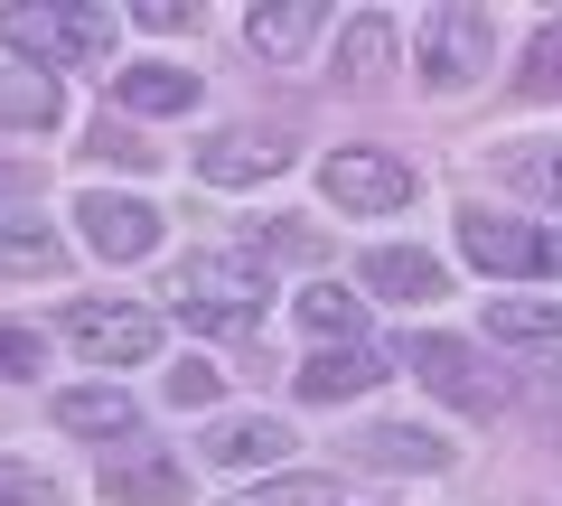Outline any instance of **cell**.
Instances as JSON below:
<instances>
[{
	"instance_id": "obj_1",
	"label": "cell",
	"mask_w": 562,
	"mask_h": 506,
	"mask_svg": "<svg viewBox=\"0 0 562 506\" xmlns=\"http://www.w3.org/2000/svg\"><path fill=\"white\" fill-rule=\"evenodd\" d=\"M179 319L188 328H244V319H262V301H272V263L262 254H188L179 263Z\"/></svg>"
},
{
	"instance_id": "obj_2",
	"label": "cell",
	"mask_w": 562,
	"mask_h": 506,
	"mask_svg": "<svg viewBox=\"0 0 562 506\" xmlns=\"http://www.w3.org/2000/svg\"><path fill=\"white\" fill-rule=\"evenodd\" d=\"M0 47L20 66H94L113 57V10H94V0H76V10H0Z\"/></svg>"
},
{
	"instance_id": "obj_3",
	"label": "cell",
	"mask_w": 562,
	"mask_h": 506,
	"mask_svg": "<svg viewBox=\"0 0 562 506\" xmlns=\"http://www.w3.org/2000/svg\"><path fill=\"white\" fill-rule=\"evenodd\" d=\"M460 254L479 272H497V282H562V235H543V225H525V216H460Z\"/></svg>"
},
{
	"instance_id": "obj_4",
	"label": "cell",
	"mask_w": 562,
	"mask_h": 506,
	"mask_svg": "<svg viewBox=\"0 0 562 506\" xmlns=\"http://www.w3.org/2000/svg\"><path fill=\"white\" fill-rule=\"evenodd\" d=\"M413 160H394V150H328L319 160V198L338 206V216H394V206H413Z\"/></svg>"
},
{
	"instance_id": "obj_5",
	"label": "cell",
	"mask_w": 562,
	"mask_h": 506,
	"mask_svg": "<svg viewBox=\"0 0 562 506\" xmlns=\"http://www.w3.org/2000/svg\"><path fill=\"white\" fill-rule=\"evenodd\" d=\"M487 57H497V20H487V10H469V0H441V10L422 20V76L441 85V94L479 85V76H487Z\"/></svg>"
},
{
	"instance_id": "obj_6",
	"label": "cell",
	"mask_w": 562,
	"mask_h": 506,
	"mask_svg": "<svg viewBox=\"0 0 562 506\" xmlns=\"http://www.w3.org/2000/svg\"><path fill=\"white\" fill-rule=\"evenodd\" d=\"M66 338H76L85 366H150V357H160V310H132V301H76V310H66Z\"/></svg>"
},
{
	"instance_id": "obj_7",
	"label": "cell",
	"mask_w": 562,
	"mask_h": 506,
	"mask_svg": "<svg viewBox=\"0 0 562 506\" xmlns=\"http://www.w3.org/2000/svg\"><path fill=\"white\" fill-rule=\"evenodd\" d=\"M403 366H413V375H422L431 394H450L460 413H497V404H506V394H497V375L479 366V347H469V338H441V328H422V338L403 347Z\"/></svg>"
},
{
	"instance_id": "obj_8",
	"label": "cell",
	"mask_w": 562,
	"mask_h": 506,
	"mask_svg": "<svg viewBox=\"0 0 562 506\" xmlns=\"http://www.w3.org/2000/svg\"><path fill=\"white\" fill-rule=\"evenodd\" d=\"M76 225H85V244H94L103 263H140V254L160 244V206L132 198V188H85V198H76Z\"/></svg>"
},
{
	"instance_id": "obj_9",
	"label": "cell",
	"mask_w": 562,
	"mask_h": 506,
	"mask_svg": "<svg viewBox=\"0 0 562 506\" xmlns=\"http://www.w3.org/2000/svg\"><path fill=\"white\" fill-rule=\"evenodd\" d=\"M347 460H357V469H384V479H403V469L431 479V469H450V441H441L431 423H394V413H384V423H357V431H347Z\"/></svg>"
},
{
	"instance_id": "obj_10",
	"label": "cell",
	"mask_w": 562,
	"mask_h": 506,
	"mask_svg": "<svg viewBox=\"0 0 562 506\" xmlns=\"http://www.w3.org/2000/svg\"><path fill=\"white\" fill-rule=\"evenodd\" d=\"M281 169H291V142H281V132H254V122L198 142V179L206 188H262V179H281Z\"/></svg>"
},
{
	"instance_id": "obj_11",
	"label": "cell",
	"mask_w": 562,
	"mask_h": 506,
	"mask_svg": "<svg viewBox=\"0 0 562 506\" xmlns=\"http://www.w3.org/2000/svg\"><path fill=\"white\" fill-rule=\"evenodd\" d=\"M103 497L113 506H188V469L169 460L160 441H122L103 460Z\"/></svg>"
},
{
	"instance_id": "obj_12",
	"label": "cell",
	"mask_w": 562,
	"mask_h": 506,
	"mask_svg": "<svg viewBox=\"0 0 562 506\" xmlns=\"http://www.w3.org/2000/svg\"><path fill=\"white\" fill-rule=\"evenodd\" d=\"M357 282L384 291V301H403V310H431L450 291V272H441V254H422V244H375L357 263Z\"/></svg>"
},
{
	"instance_id": "obj_13",
	"label": "cell",
	"mask_w": 562,
	"mask_h": 506,
	"mask_svg": "<svg viewBox=\"0 0 562 506\" xmlns=\"http://www.w3.org/2000/svg\"><path fill=\"white\" fill-rule=\"evenodd\" d=\"M198 450H206V469H272L291 450V423L281 413H216Z\"/></svg>"
},
{
	"instance_id": "obj_14",
	"label": "cell",
	"mask_w": 562,
	"mask_h": 506,
	"mask_svg": "<svg viewBox=\"0 0 562 506\" xmlns=\"http://www.w3.org/2000/svg\"><path fill=\"white\" fill-rule=\"evenodd\" d=\"M132 423H140V404L103 375V385H66L57 394V431H76V441H132Z\"/></svg>"
},
{
	"instance_id": "obj_15",
	"label": "cell",
	"mask_w": 562,
	"mask_h": 506,
	"mask_svg": "<svg viewBox=\"0 0 562 506\" xmlns=\"http://www.w3.org/2000/svg\"><path fill=\"white\" fill-rule=\"evenodd\" d=\"M394 20H384V10H357V20H338V66H328V76L338 85H384L394 76Z\"/></svg>"
},
{
	"instance_id": "obj_16",
	"label": "cell",
	"mask_w": 562,
	"mask_h": 506,
	"mask_svg": "<svg viewBox=\"0 0 562 506\" xmlns=\"http://www.w3.org/2000/svg\"><path fill=\"white\" fill-rule=\"evenodd\" d=\"M366 385H384L375 347H319V357L301 366V404H357Z\"/></svg>"
},
{
	"instance_id": "obj_17",
	"label": "cell",
	"mask_w": 562,
	"mask_h": 506,
	"mask_svg": "<svg viewBox=\"0 0 562 506\" xmlns=\"http://www.w3.org/2000/svg\"><path fill=\"white\" fill-rule=\"evenodd\" d=\"M0 272L10 282H57L66 272V244L47 216H0Z\"/></svg>"
},
{
	"instance_id": "obj_18",
	"label": "cell",
	"mask_w": 562,
	"mask_h": 506,
	"mask_svg": "<svg viewBox=\"0 0 562 506\" xmlns=\"http://www.w3.org/2000/svg\"><path fill=\"white\" fill-rule=\"evenodd\" d=\"M113 103L122 113H188L198 103V66H122Z\"/></svg>"
},
{
	"instance_id": "obj_19",
	"label": "cell",
	"mask_w": 562,
	"mask_h": 506,
	"mask_svg": "<svg viewBox=\"0 0 562 506\" xmlns=\"http://www.w3.org/2000/svg\"><path fill=\"white\" fill-rule=\"evenodd\" d=\"M319 29H328V0H281V10H254L244 20V38H254V57H301Z\"/></svg>"
},
{
	"instance_id": "obj_20",
	"label": "cell",
	"mask_w": 562,
	"mask_h": 506,
	"mask_svg": "<svg viewBox=\"0 0 562 506\" xmlns=\"http://www.w3.org/2000/svg\"><path fill=\"white\" fill-rule=\"evenodd\" d=\"M57 113H66L57 76H38V66H0V122H10V132H47Z\"/></svg>"
},
{
	"instance_id": "obj_21",
	"label": "cell",
	"mask_w": 562,
	"mask_h": 506,
	"mask_svg": "<svg viewBox=\"0 0 562 506\" xmlns=\"http://www.w3.org/2000/svg\"><path fill=\"white\" fill-rule=\"evenodd\" d=\"M497 347H562V301H487Z\"/></svg>"
},
{
	"instance_id": "obj_22",
	"label": "cell",
	"mask_w": 562,
	"mask_h": 506,
	"mask_svg": "<svg viewBox=\"0 0 562 506\" xmlns=\"http://www.w3.org/2000/svg\"><path fill=\"white\" fill-rule=\"evenodd\" d=\"M301 328L319 347H366V301L357 291H301Z\"/></svg>"
},
{
	"instance_id": "obj_23",
	"label": "cell",
	"mask_w": 562,
	"mask_h": 506,
	"mask_svg": "<svg viewBox=\"0 0 562 506\" xmlns=\"http://www.w3.org/2000/svg\"><path fill=\"white\" fill-rule=\"evenodd\" d=\"M235 506H338V479H310V469H281V479L244 487Z\"/></svg>"
},
{
	"instance_id": "obj_24",
	"label": "cell",
	"mask_w": 562,
	"mask_h": 506,
	"mask_svg": "<svg viewBox=\"0 0 562 506\" xmlns=\"http://www.w3.org/2000/svg\"><path fill=\"white\" fill-rule=\"evenodd\" d=\"M506 179L562 206V142H516V150H506Z\"/></svg>"
},
{
	"instance_id": "obj_25",
	"label": "cell",
	"mask_w": 562,
	"mask_h": 506,
	"mask_svg": "<svg viewBox=\"0 0 562 506\" xmlns=\"http://www.w3.org/2000/svg\"><path fill=\"white\" fill-rule=\"evenodd\" d=\"M254 254H281V263H319L328 235H319V225H254Z\"/></svg>"
},
{
	"instance_id": "obj_26",
	"label": "cell",
	"mask_w": 562,
	"mask_h": 506,
	"mask_svg": "<svg viewBox=\"0 0 562 506\" xmlns=\"http://www.w3.org/2000/svg\"><path fill=\"white\" fill-rule=\"evenodd\" d=\"M0 506H57V479L38 460H0Z\"/></svg>"
},
{
	"instance_id": "obj_27",
	"label": "cell",
	"mask_w": 562,
	"mask_h": 506,
	"mask_svg": "<svg viewBox=\"0 0 562 506\" xmlns=\"http://www.w3.org/2000/svg\"><path fill=\"white\" fill-rule=\"evenodd\" d=\"M38 366H47V338H38V328H0V385H29Z\"/></svg>"
},
{
	"instance_id": "obj_28",
	"label": "cell",
	"mask_w": 562,
	"mask_h": 506,
	"mask_svg": "<svg viewBox=\"0 0 562 506\" xmlns=\"http://www.w3.org/2000/svg\"><path fill=\"white\" fill-rule=\"evenodd\" d=\"M169 404H216V366H169Z\"/></svg>"
},
{
	"instance_id": "obj_29",
	"label": "cell",
	"mask_w": 562,
	"mask_h": 506,
	"mask_svg": "<svg viewBox=\"0 0 562 506\" xmlns=\"http://www.w3.org/2000/svg\"><path fill=\"white\" fill-rule=\"evenodd\" d=\"M525 85H535V94H553V85H562V29H543V38H535V66H525Z\"/></svg>"
},
{
	"instance_id": "obj_30",
	"label": "cell",
	"mask_w": 562,
	"mask_h": 506,
	"mask_svg": "<svg viewBox=\"0 0 562 506\" xmlns=\"http://www.w3.org/2000/svg\"><path fill=\"white\" fill-rule=\"evenodd\" d=\"M94 160H122V169H140V160H150V142H132V132H113V122H103V132H94Z\"/></svg>"
},
{
	"instance_id": "obj_31",
	"label": "cell",
	"mask_w": 562,
	"mask_h": 506,
	"mask_svg": "<svg viewBox=\"0 0 562 506\" xmlns=\"http://www.w3.org/2000/svg\"><path fill=\"white\" fill-rule=\"evenodd\" d=\"M132 20H140V29H188V20H198V10H179V0H140Z\"/></svg>"
}]
</instances>
